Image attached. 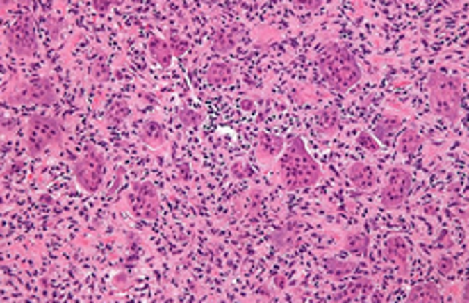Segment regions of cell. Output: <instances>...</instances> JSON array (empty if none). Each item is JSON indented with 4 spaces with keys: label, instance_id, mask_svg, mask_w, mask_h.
Wrapping results in <instances>:
<instances>
[{
    "label": "cell",
    "instance_id": "cell-1",
    "mask_svg": "<svg viewBox=\"0 0 469 303\" xmlns=\"http://www.w3.org/2000/svg\"><path fill=\"white\" fill-rule=\"evenodd\" d=\"M278 174L283 188L288 192H297L319 184L323 170L307 151L305 141L293 133L286 139L283 153L278 157Z\"/></svg>",
    "mask_w": 469,
    "mask_h": 303
},
{
    "label": "cell",
    "instance_id": "cell-36",
    "mask_svg": "<svg viewBox=\"0 0 469 303\" xmlns=\"http://www.w3.org/2000/svg\"><path fill=\"white\" fill-rule=\"evenodd\" d=\"M274 284H276L278 290H283V288H286V276H283V274H278V276L274 278Z\"/></svg>",
    "mask_w": 469,
    "mask_h": 303
},
{
    "label": "cell",
    "instance_id": "cell-3",
    "mask_svg": "<svg viewBox=\"0 0 469 303\" xmlns=\"http://www.w3.org/2000/svg\"><path fill=\"white\" fill-rule=\"evenodd\" d=\"M428 90H430V104L434 114L444 117L450 124H456L461 115L463 79L459 74L432 71L428 74Z\"/></svg>",
    "mask_w": 469,
    "mask_h": 303
},
{
    "label": "cell",
    "instance_id": "cell-6",
    "mask_svg": "<svg viewBox=\"0 0 469 303\" xmlns=\"http://www.w3.org/2000/svg\"><path fill=\"white\" fill-rule=\"evenodd\" d=\"M106 174V158L96 147H86V153L73 163V177L79 188L86 194H96L102 188Z\"/></svg>",
    "mask_w": 469,
    "mask_h": 303
},
{
    "label": "cell",
    "instance_id": "cell-18",
    "mask_svg": "<svg viewBox=\"0 0 469 303\" xmlns=\"http://www.w3.org/2000/svg\"><path fill=\"white\" fill-rule=\"evenodd\" d=\"M374 290V282L370 278H356L352 282L348 284V288L344 292H338L336 295H333L334 302H356V300H362L368 293H372Z\"/></svg>",
    "mask_w": 469,
    "mask_h": 303
},
{
    "label": "cell",
    "instance_id": "cell-16",
    "mask_svg": "<svg viewBox=\"0 0 469 303\" xmlns=\"http://www.w3.org/2000/svg\"><path fill=\"white\" fill-rule=\"evenodd\" d=\"M237 43H239V28L237 26L219 28V30L211 33V40H209V45H211L213 53H219V55L233 51L237 47Z\"/></svg>",
    "mask_w": 469,
    "mask_h": 303
},
{
    "label": "cell",
    "instance_id": "cell-23",
    "mask_svg": "<svg viewBox=\"0 0 469 303\" xmlns=\"http://www.w3.org/2000/svg\"><path fill=\"white\" fill-rule=\"evenodd\" d=\"M344 251H348L356 259H365L370 251V235L364 231H350L344 237Z\"/></svg>",
    "mask_w": 469,
    "mask_h": 303
},
{
    "label": "cell",
    "instance_id": "cell-25",
    "mask_svg": "<svg viewBox=\"0 0 469 303\" xmlns=\"http://www.w3.org/2000/svg\"><path fill=\"white\" fill-rule=\"evenodd\" d=\"M88 74H90L94 83H108L110 76H112V69H110V63L106 61L104 57H98L90 63Z\"/></svg>",
    "mask_w": 469,
    "mask_h": 303
},
{
    "label": "cell",
    "instance_id": "cell-4",
    "mask_svg": "<svg viewBox=\"0 0 469 303\" xmlns=\"http://www.w3.org/2000/svg\"><path fill=\"white\" fill-rule=\"evenodd\" d=\"M65 143L63 126L45 114H31L26 124V149L31 157H40L47 149H59Z\"/></svg>",
    "mask_w": 469,
    "mask_h": 303
},
{
    "label": "cell",
    "instance_id": "cell-35",
    "mask_svg": "<svg viewBox=\"0 0 469 303\" xmlns=\"http://www.w3.org/2000/svg\"><path fill=\"white\" fill-rule=\"evenodd\" d=\"M293 4H295V6H303V8H307V10H317V8L323 6L321 0H295Z\"/></svg>",
    "mask_w": 469,
    "mask_h": 303
},
{
    "label": "cell",
    "instance_id": "cell-11",
    "mask_svg": "<svg viewBox=\"0 0 469 303\" xmlns=\"http://www.w3.org/2000/svg\"><path fill=\"white\" fill-rule=\"evenodd\" d=\"M387 262L395 264L399 268V276H406L409 274V259H411V247L406 239L401 235H393L386 240V249H384Z\"/></svg>",
    "mask_w": 469,
    "mask_h": 303
},
{
    "label": "cell",
    "instance_id": "cell-12",
    "mask_svg": "<svg viewBox=\"0 0 469 303\" xmlns=\"http://www.w3.org/2000/svg\"><path fill=\"white\" fill-rule=\"evenodd\" d=\"M403 129V117L397 114H391V112H384L375 120L374 131L372 136L375 137V141L379 145H391L393 137Z\"/></svg>",
    "mask_w": 469,
    "mask_h": 303
},
{
    "label": "cell",
    "instance_id": "cell-39",
    "mask_svg": "<svg viewBox=\"0 0 469 303\" xmlns=\"http://www.w3.org/2000/svg\"><path fill=\"white\" fill-rule=\"evenodd\" d=\"M258 293H261L262 300H268V302H270V300H274V297L270 295V292H268V290H264V288H261V290H258Z\"/></svg>",
    "mask_w": 469,
    "mask_h": 303
},
{
    "label": "cell",
    "instance_id": "cell-38",
    "mask_svg": "<svg viewBox=\"0 0 469 303\" xmlns=\"http://www.w3.org/2000/svg\"><path fill=\"white\" fill-rule=\"evenodd\" d=\"M436 211H438L436 206H430V204L425 206V213H428V215H436Z\"/></svg>",
    "mask_w": 469,
    "mask_h": 303
},
{
    "label": "cell",
    "instance_id": "cell-24",
    "mask_svg": "<svg viewBox=\"0 0 469 303\" xmlns=\"http://www.w3.org/2000/svg\"><path fill=\"white\" fill-rule=\"evenodd\" d=\"M358 268V264L352 261H343V259H327L324 261V272L334 278V280H344V278H350Z\"/></svg>",
    "mask_w": 469,
    "mask_h": 303
},
{
    "label": "cell",
    "instance_id": "cell-17",
    "mask_svg": "<svg viewBox=\"0 0 469 303\" xmlns=\"http://www.w3.org/2000/svg\"><path fill=\"white\" fill-rule=\"evenodd\" d=\"M139 141L143 145L151 147V149H158L167 143V131L161 122L156 120H147L145 124L139 129Z\"/></svg>",
    "mask_w": 469,
    "mask_h": 303
},
{
    "label": "cell",
    "instance_id": "cell-31",
    "mask_svg": "<svg viewBox=\"0 0 469 303\" xmlns=\"http://www.w3.org/2000/svg\"><path fill=\"white\" fill-rule=\"evenodd\" d=\"M434 266H436L438 274H442V276H448L452 272L456 270V261L448 256V254H442V256H438L436 262H434Z\"/></svg>",
    "mask_w": 469,
    "mask_h": 303
},
{
    "label": "cell",
    "instance_id": "cell-40",
    "mask_svg": "<svg viewBox=\"0 0 469 303\" xmlns=\"http://www.w3.org/2000/svg\"><path fill=\"white\" fill-rule=\"evenodd\" d=\"M240 106H242V110H252V102H249V100H242Z\"/></svg>",
    "mask_w": 469,
    "mask_h": 303
},
{
    "label": "cell",
    "instance_id": "cell-5",
    "mask_svg": "<svg viewBox=\"0 0 469 303\" xmlns=\"http://www.w3.org/2000/svg\"><path fill=\"white\" fill-rule=\"evenodd\" d=\"M4 102L8 106H53L57 102V92L47 76H40L16 84L6 92Z\"/></svg>",
    "mask_w": 469,
    "mask_h": 303
},
{
    "label": "cell",
    "instance_id": "cell-7",
    "mask_svg": "<svg viewBox=\"0 0 469 303\" xmlns=\"http://www.w3.org/2000/svg\"><path fill=\"white\" fill-rule=\"evenodd\" d=\"M129 213L137 220L156 221L161 213V199L153 182H135L125 198Z\"/></svg>",
    "mask_w": 469,
    "mask_h": 303
},
{
    "label": "cell",
    "instance_id": "cell-37",
    "mask_svg": "<svg viewBox=\"0 0 469 303\" xmlns=\"http://www.w3.org/2000/svg\"><path fill=\"white\" fill-rule=\"evenodd\" d=\"M49 26H51V28H49V30H51V35L55 38V35H57V26H61V22L49 20Z\"/></svg>",
    "mask_w": 469,
    "mask_h": 303
},
{
    "label": "cell",
    "instance_id": "cell-34",
    "mask_svg": "<svg viewBox=\"0 0 469 303\" xmlns=\"http://www.w3.org/2000/svg\"><path fill=\"white\" fill-rule=\"evenodd\" d=\"M114 4H120L117 0H106V2H102V0H94V10L100 12V14H104V12L110 10V6H114Z\"/></svg>",
    "mask_w": 469,
    "mask_h": 303
},
{
    "label": "cell",
    "instance_id": "cell-29",
    "mask_svg": "<svg viewBox=\"0 0 469 303\" xmlns=\"http://www.w3.org/2000/svg\"><path fill=\"white\" fill-rule=\"evenodd\" d=\"M356 145L362 147L365 151H370V153H377L379 151V143L375 141V137L372 136V131H368V129H362L358 137H356Z\"/></svg>",
    "mask_w": 469,
    "mask_h": 303
},
{
    "label": "cell",
    "instance_id": "cell-21",
    "mask_svg": "<svg viewBox=\"0 0 469 303\" xmlns=\"http://www.w3.org/2000/svg\"><path fill=\"white\" fill-rule=\"evenodd\" d=\"M206 79L213 86H225V84L233 83L235 67L227 61H213V63H209L208 71H206Z\"/></svg>",
    "mask_w": 469,
    "mask_h": 303
},
{
    "label": "cell",
    "instance_id": "cell-2",
    "mask_svg": "<svg viewBox=\"0 0 469 303\" xmlns=\"http://www.w3.org/2000/svg\"><path fill=\"white\" fill-rule=\"evenodd\" d=\"M317 63H319V73L323 76L324 84L336 92L352 88L362 79L360 65L356 63L352 53L340 43L323 45L317 55Z\"/></svg>",
    "mask_w": 469,
    "mask_h": 303
},
{
    "label": "cell",
    "instance_id": "cell-28",
    "mask_svg": "<svg viewBox=\"0 0 469 303\" xmlns=\"http://www.w3.org/2000/svg\"><path fill=\"white\" fill-rule=\"evenodd\" d=\"M178 120H180V124L186 127V129H192V127L201 126L204 114L198 112V110H192V108H180L178 110Z\"/></svg>",
    "mask_w": 469,
    "mask_h": 303
},
{
    "label": "cell",
    "instance_id": "cell-8",
    "mask_svg": "<svg viewBox=\"0 0 469 303\" xmlns=\"http://www.w3.org/2000/svg\"><path fill=\"white\" fill-rule=\"evenodd\" d=\"M6 45L18 57H31L38 51V30L31 14H22L18 20L4 32Z\"/></svg>",
    "mask_w": 469,
    "mask_h": 303
},
{
    "label": "cell",
    "instance_id": "cell-14",
    "mask_svg": "<svg viewBox=\"0 0 469 303\" xmlns=\"http://www.w3.org/2000/svg\"><path fill=\"white\" fill-rule=\"evenodd\" d=\"M315 129L323 137L334 136L340 129V115L334 106H324L315 114Z\"/></svg>",
    "mask_w": 469,
    "mask_h": 303
},
{
    "label": "cell",
    "instance_id": "cell-30",
    "mask_svg": "<svg viewBox=\"0 0 469 303\" xmlns=\"http://www.w3.org/2000/svg\"><path fill=\"white\" fill-rule=\"evenodd\" d=\"M264 211V196L262 190L254 188L249 194V215H262Z\"/></svg>",
    "mask_w": 469,
    "mask_h": 303
},
{
    "label": "cell",
    "instance_id": "cell-22",
    "mask_svg": "<svg viewBox=\"0 0 469 303\" xmlns=\"http://www.w3.org/2000/svg\"><path fill=\"white\" fill-rule=\"evenodd\" d=\"M409 303H440L442 302V293L438 290L436 284L425 282L417 284L411 288V292L406 295Z\"/></svg>",
    "mask_w": 469,
    "mask_h": 303
},
{
    "label": "cell",
    "instance_id": "cell-33",
    "mask_svg": "<svg viewBox=\"0 0 469 303\" xmlns=\"http://www.w3.org/2000/svg\"><path fill=\"white\" fill-rule=\"evenodd\" d=\"M231 174L235 178H239V180H245V178H249L250 170L245 167L242 161H235V163L231 165Z\"/></svg>",
    "mask_w": 469,
    "mask_h": 303
},
{
    "label": "cell",
    "instance_id": "cell-27",
    "mask_svg": "<svg viewBox=\"0 0 469 303\" xmlns=\"http://www.w3.org/2000/svg\"><path fill=\"white\" fill-rule=\"evenodd\" d=\"M170 45V49H172V55H174V59H180V57H184L188 51V42L176 32V30H167V38H165Z\"/></svg>",
    "mask_w": 469,
    "mask_h": 303
},
{
    "label": "cell",
    "instance_id": "cell-19",
    "mask_svg": "<svg viewBox=\"0 0 469 303\" xmlns=\"http://www.w3.org/2000/svg\"><path fill=\"white\" fill-rule=\"evenodd\" d=\"M147 49H149V55H151V59L155 61L156 65H161L163 69H168L170 65H172V59H174V55H172V49H170V45L165 38H158V35H151V40H149V45H147Z\"/></svg>",
    "mask_w": 469,
    "mask_h": 303
},
{
    "label": "cell",
    "instance_id": "cell-20",
    "mask_svg": "<svg viewBox=\"0 0 469 303\" xmlns=\"http://www.w3.org/2000/svg\"><path fill=\"white\" fill-rule=\"evenodd\" d=\"M425 145V139L418 133L415 127H406L401 131V136L397 139V151L405 157L417 155L418 151Z\"/></svg>",
    "mask_w": 469,
    "mask_h": 303
},
{
    "label": "cell",
    "instance_id": "cell-9",
    "mask_svg": "<svg viewBox=\"0 0 469 303\" xmlns=\"http://www.w3.org/2000/svg\"><path fill=\"white\" fill-rule=\"evenodd\" d=\"M413 188V177L405 167H393L387 172V180L379 192V202L386 209H399L409 198Z\"/></svg>",
    "mask_w": 469,
    "mask_h": 303
},
{
    "label": "cell",
    "instance_id": "cell-26",
    "mask_svg": "<svg viewBox=\"0 0 469 303\" xmlns=\"http://www.w3.org/2000/svg\"><path fill=\"white\" fill-rule=\"evenodd\" d=\"M129 115V106L127 102H114L106 112V126H120Z\"/></svg>",
    "mask_w": 469,
    "mask_h": 303
},
{
    "label": "cell",
    "instance_id": "cell-10",
    "mask_svg": "<svg viewBox=\"0 0 469 303\" xmlns=\"http://www.w3.org/2000/svg\"><path fill=\"white\" fill-rule=\"evenodd\" d=\"M303 227V221L299 218H290L281 223L278 229L272 231L270 243L276 251L290 252L297 249L299 245V231Z\"/></svg>",
    "mask_w": 469,
    "mask_h": 303
},
{
    "label": "cell",
    "instance_id": "cell-15",
    "mask_svg": "<svg viewBox=\"0 0 469 303\" xmlns=\"http://www.w3.org/2000/svg\"><path fill=\"white\" fill-rule=\"evenodd\" d=\"M348 180L358 190H374L377 184V172L372 167H368L365 163L356 161L348 168Z\"/></svg>",
    "mask_w": 469,
    "mask_h": 303
},
{
    "label": "cell",
    "instance_id": "cell-13",
    "mask_svg": "<svg viewBox=\"0 0 469 303\" xmlns=\"http://www.w3.org/2000/svg\"><path fill=\"white\" fill-rule=\"evenodd\" d=\"M283 147H286V139L281 136H274V133H266L262 131L261 136L256 137L254 141V151H256V157L261 161H272V158H278L283 153Z\"/></svg>",
    "mask_w": 469,
    "mask_h": 303
},
{
    "label": "cell",
    "instance_id": "cell-32",
    "mask_svg": "<svg viewBox=\"0 0 469 303\" xmlns=\"http://www.w3.org/2000/svg\"><path fill=\"white\" fill-rule=\"evenodd\" d=\"M131 284H133V278L127 272H117V274H114V278H112V286H114L115 290H120V292L129 290Z\"/></svg>",
    "mask_w": 469,
    "mask_h": 303
}]
</instances>
